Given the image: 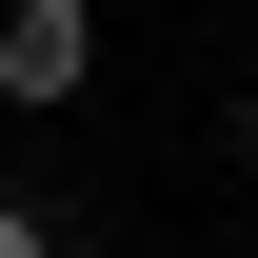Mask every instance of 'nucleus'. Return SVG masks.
I'll use <instances>...</instances> for the list:
<instances>
[{
    "mask_svg": "<svg viewBox=\"0 0 258 258\" xmlns=\"http://www.w3.org/2000/svg\"><path fill=\"white\" fill-rule=\"evenodd\" d=\"M0 258H60V238H40V219H20V199H0Z\"/></svg>",
    "mask_w": 258,
    "mask_h": 258,
    "instance_id": "obj_2",
    "label": "nucleus"
},
{
    "mask_svg": "<svg viewBox=\"0 0 258 258\" xmlns=\"http://www.w3.org/2000/svg\"><path fill=\"white\" fill-rule=\"evenodd\" d=\"M99 80V0H0V99H80Z\"/></svg>",
    "mask_w": 258,
    "mask_h": 258,
    "instance_id": "obj_1",
    "label": "nucleus"
}]
</instances>
